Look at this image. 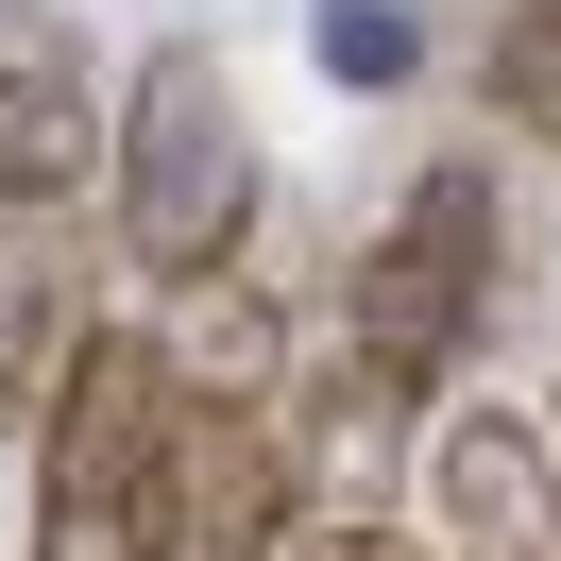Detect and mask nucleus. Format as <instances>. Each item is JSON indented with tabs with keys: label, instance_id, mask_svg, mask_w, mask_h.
I'll return each mask as SVG.
<instances>
[{
	"label": "nucleus",
	"instance_id": "nucleus-1",
	"mask_svg": "<svg viewBox=\"0 0 561 561\" xmlns=\"http://www.w3.org/2000/svg\"><path fill=\"white\" fill-rule=\"evenodd\" d=\"M103 221H119V255H137L153 289L239 273V239H255V103H239V69H221L205 35L137 51L119 153H103Z\"/></svg>",
	"mask_w": 561,
	"mask_h": 561
},
{
	"label": "nucleus",
	"instance_id": "nucleus-2",
	"mask_svg": "<svg viewBox=\"0 0 561 561\" xmlns=\"http://www.w3.org/2000/svg\"><path fill=\"white\" fill-rule=\"evenodd\" d=\"M171 357L137 323H85V357L35 409V561H153V493H171Z\"/></svg>",
	"mask_w": 561,
	"mask_h": 561
},
{
	"label": "nucleus",
	"instance_id": "nucleus-3",
	"mask_svg": "<svg viewBox=\"0 0 561 561\" xmlns=\"http://www.w3.org/2000/svg\"><path fill=\"white\" fill-rule=\"evenodd\" d=\"M493 289H511V205H493V153H425L391 187V221L357 239V357H391L409 391H443L493 341Z\"/></svg>",
	"mask_w": 561,
	"mask_h": 561
},
{
	"label": "nucleus",
	"instance_id": "nucleus-4",
	"mask_svg": "<svg viewBox=\"0 0 561 561\" xmlns=\"http://www.w3.org/2000/svg\"><path fill=\"white\" fill-rule=\"evenodd\" d=\"M103 153H119V85L85 69V18L0 0V205H85Z\"/></svg>",
	"mask_w": 561,
	"mask_h": 561
},
{
	"label": "nucleus",
	"instance_id": "nucleus-5",
	"mask_svg": "<svg viewBox=\"0 0 561 561\" xmlns=\"http://www.w3.org/2000/svg\"><path fill=\"white\" fill-rule=\"evenodd\" d=\"M289 545V425L273 409H187L171 493H153V561H273Z\"/></svg>",
	"mask_w": 561,
	"mask_h": 561
},
{
	"label": "nucleus",
	"instance_id": "nucleus-6",
	"mask_svg": "<svg viewBox=\"0 0 561 561\" xmlns=\"http://www.w3.org/2000/svg\"><path fill=\"white\" fill-rule=\"evenodd\" d=\"M425 493H443L459 561H561V443L511 409H459L443 443H425Z\"/></svg>",
	"mask_w": 561,
	"mask_h": 561
},
{
	"label": "nucleus",
	"instance_id": "nucleus-7",
	"mask_svg": "<svg viewBox=\"0 0 561 561\" xmlns=\"http://www.w3.org/2000/svg\"><path fill=\"white\" fill-rule=\"evenodd\" d=\"M69 357H85V273L51 239V205H0V443H35Z\"/></svg>",
	"mask_w": 561,
	"mask_h": 561
},
{
	"label": "nucleus",
	"instance_id": "nucleus-8",
	"mask_svg": "<svg viewBox=\"0 0 561 561\" xmlns=\"http://www.w3.org/2000/svg\"><path fill=\"white\" fill-rule=\"evenodd\" d=\"M153 357H171V391H187V409H289V323H273V289H255V273L171 289Z\"/></svg>",
	"mask_w": 561,
	"mask_h": 561
},
{
	"label": "nucleus",
	"instance_id": "nucleus-9",
	"mask_svg": "<svg viewBox=\"0 0 561 561\" xmlns=\"http://www.w3.org/2000/svg\"><path fill=\"white\" fill-rule=\"evenodd\" d=\"M459 69H477V103L511 137L561 153V0H459Z\"/></svg>",
	"mask_w": 561,
	"mask_h": 561
},
{
	"label": "nucleus",
	"instance_id": "nucleus-10",
	"mask_svg": "<svg viewBox=\"0 0 561 561\" xmlns=\"http://www.w3.org/2000/svg\"><path fill=\"white\" fill-rule=\"evenodd\" d=\"M307 69L375 103V85H409V69H425V18H409V0H307Z\"/></svg>",
	"mask_w": 561,
	"mask_h": 561
},
{
	"label": "nucleus",
	"instance_id": "nucleus-11",
	"mask_svg": "<svg viewBox=\"0 0 561 561\" xmlns=\"http://www.w3.org/2000/svg\"><path fill=\"white\" fill-rule=\"evenodd\" d=\"M273 561H425V545H391V527H375V511H323V527H307V511H289V545H273Z\"/></svg>",
	"mask_w": 561,
	"mask_h": 561
}]
</instances>
